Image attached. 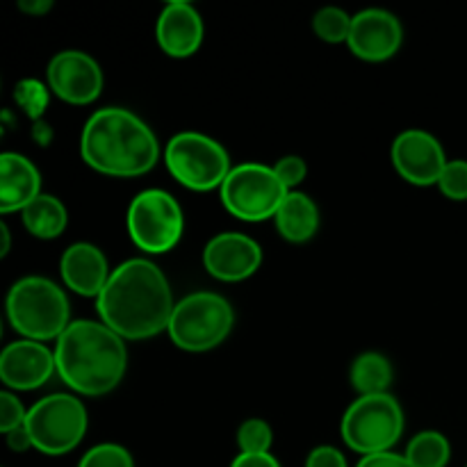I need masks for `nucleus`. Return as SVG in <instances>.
I'll use <instances>...</instances> for the list:
<instances>
[{"label": "nucleus", "mask_w": 467, "mask_h": 467, "mask_svg": "<svg viewBox=\"0 0 467 467\" xmlns=\"http://www.w3.org/2000/svg\"><path fill=\"white\" fill-rule=\"evenodd\" d=\"M78 467H135V461L126 447L117 442H100L82 456Z\"/></svg>", "instance_id": "obj_26"}, {"label": "nucleus", "mask_w": 467, "mask_h": 467, "mask_svg": "<svg viewBox=\"0 0 467 467\" xmlns=\"http://www.w3.org/2000/svg\"><path fill=\"white\" fill-rule=\"evenodd\" d=\"M356 467H413L406 461V456L395 454V451H383V454L363 456Z\"/></svg>", "instance_id": "obj_31"}, {"label": "nucleus", "mask_w": 467, "mask_h": 467, "mask_svg": "<svg viewBox=\"0 0 467 467\" xmlns=\"http://www.w3.org/2000/svg\"><path fill=\"white\" fill-rule=\"evenodd\" d=\"M7 319L23 340H59L71 324V306L62 287L46 276H23L9 287Z\"/></svg>", "instance_id": "obj_4"}, {"label": "nucleus", "mask_w": 467, "mask_h": 467, "mask_svg": "<svg viewBox=\"0 0 467 467\" xmlns=\"http://www.w3.org/2000/svg\"><path fill=\"white\" fill-rule=\"evenodd\" d=\"M263 265V249L244 233H219L205 244L203 267L217 281L240 283L254 276Z\"/></svg>", "instance_id": "obj_14"}, {"label": "nucleus", "mask_w": 467, "mask_h": 467, "mask_svg": "<svg viewBox=\"0 0 467 467\" xmlns=\"http://www.w3.org/2000/svg\"><path fill=\"white\" fill-rule=\"evenodd\" d=\"M89 427L85 404L76 395L53 392L27 409L26 429L36 451L62 456L76 450Z\"/></svg>", "instance_id": "obj_8"}, {"label": "nucleus", "mask_w": 467, "mask_h": 467, "mask_svg": "<svg viewBox=\"0 0 467 467\" xmlns=\"http://www.w3.org/2000/svg\"><path fill=\"white\" fill-rule=\"evenodd\" d=\"M404 41L401 21L388 9H363L351 21L349 46L351 53L363 62H386L395 57Z\"/></svg>", "instance_id": "obj_13"}, {"label": "nucleus", "mask_w": 467, "mask_h": 467, "mask_svg": "<svg viewBox=\"0 0 467 467\" xmlns=\"http://www.w3.org/2000/svg\"><path fill=\"white\" fill-rule=\"evenodd\" d=\"M392 164L406 182L415 187L438 185L447 162L442 144L427 130L410 128L392 141Z\"/></svg>", "instance_id": "obj_12"}, {"label": "nucleus", "mask_w": 467, "mask_h": 467, "mask_svg": "<svg viewBox=\"0 0 467 467\" xmlns=\"http://www.w3.org/2000/svg\"><path fill=\"white\" fill-rule=\"evenodd\" d=\"M342 441L360 456L390 451L404 433V410L390 395L358 397L342 415Z\"/></svg>", "instance_id": "obj_6"}, {"label": "nucleus", "mask_w": 467, "mask_h": 467, "mask_svg": "<svg viewBox=\"0 0 467 467\" xmlns=\"http://www.w3.org/2000/svg\"><path fill=\"white\" fill-rule=\"evenodd\" d=\"M57 377L73 392L103 397L123 381L128 369L126 340L94 319H76L55 345Z\"/></svg>", "instance_id": "obj_3"}, {"label": "nucleus", "mask_w": 467, "mask_h": 467, "mask_svg": "<svg viewBox=\"0 0 467 467\" xmlns=\"http://www.w3.org/2000/svg\"><path fill=\"white\" fill-rule=\"evenodd\" d=\"M27 420L26 406L12 390L0 392V431L7 436L14 429H21Z\"/></svg>", "instance_id": "obj_28"}, {"label": "nucleus", "mask_w": 467, "mask_h": 467, "mask_svg": "<svg viewBox=\"0 0 467 467\" xmlns=\"http://www.w3.org/2000/svg\"><path fill=\"white\" fill-rule=\"evenodd\" d=\"M231 467H281L274 454H240Z\"/></svg>", "instance_id": "obj_32"}, {"label": "nucleus", "mask_w": 467, "mask_h": 467, "mask_svg": "<svg viewBox=\"0 0 467 467\" xmlns=\"http://www.w3.org/2000/svg\"><path fill=\"white\" fill-rule=\"evenodd\" d=\"M50 91L64 103L89 105L103 91V71L89 53L62 50L55 55L46 68Z\"/></svg>", "instance_id": "obj_11"}, {"label": "nucleus", "mask_w": 467, "mask_h": 467, "mask_svg": "<svg viewBox=\"0 0 467 467\" xmlns=\"http://www.w3.org/2000/svg\"><path fill=\"white\" fill-rule=\"evenodd\" d=\"M41 194V173L32 160L21 153L0 155V213H23Z\"/></svg>", "instance_id": "obj_18"}, {"label": "nucleus", "mask_w": 467, "mask_h": 467, "mask_svg": "<svg viewBox=\"0 0 467 467\" xmlns=\"http://www.w3.org/2000/svg\"><path fill=\"white\" fill-rule=\"evenodd\" d=\"M164 164L169 173L192 192L222 190L233 169L228 150L213 137L194 130L178 132L167 141Z\"/></svg>", "instance_id": "obj_7"}, {"label": "nucleus", "mask_w": 467, "mask_h": 467, "mask_svg": "<svg viewBox=\"0 0 467 467\" xmlns=\"http://www.w3.org/2000/svg\"><path fill=\"white\" fill-rule=\"evenodd\" d=\"M274 445V429L269 422L260 418L244 420L237 429V447L240 454H272Z\"/></svg>", "instance_id": "obj_25"}, {"label": "nucleus", "mask_w": 467, "mask_h": 467, "mask_svg": "<svg viewBox=\"0 0 467 467\" xmlns=\"http://www.w3.org/2000/svg\"><path fill=\"white\" fill-rule=\"evenodd\" d=\"M173 304L171 285L155 263L132 258L109 274L96 299L100 322L123 340H149L169 331Z\"/></svg>", "instance_id": "obj_1"}, {"label": "nucleus", "mask_w": 467, "mask_h": 467, "mask_svg": "<svg viewBox=\"0 0 467 467\" xmlns=\"http://www.w3.org/2000/svg\"><path fill=\"white\" fill-rule=\"evenodd\" d=\"M23 226L36 240H55L67 231L68 214L62 201L53 194H41L21 213Z\"/></svg>", "instance_id": "obj_20"}, {"label": "nucleus", "mask_w": 467, "mask_h": 467, "mask_svg": "<svg viewBox=\"0 0 467 467\" xmlns=\"http://www.w3.org/2000/svg\"><path fill=\"white\" fill-rule=\"evenodd\" d=\"M64 285L80 296L99 299L109 281V265L103 251L89 242H76L68 246L59 263Z\"/></svg>", "instance_id": "obj_17"}, {"label": "nucleus", "mask_w": 467, "mask_h": 467, "mask_svg": "<svg viewBox=\"0 0 467 467\" xmlns=\"http://www.w3.org/2000/svg\"><path fill=\"white\" fill-rule=\"evenodd\" d=\"M404 456L413 467H447L451 459V447L442 433L422 431L409 442Z\"/></svg>", "instance_id": "obj_22"}, {"label": "nucleus", "mask_w": 467, "mask_h": 467, "mask_svg": "<svg viewBox=\"0 0 467 467\" xmlns=\"http://www.w3.org/2000/svg\"><path fill=\"white\" fill-rule=\"evenodd\" d=\"M438 187L447 199L467 201V160H450Z\"/></svg>", "instance_id": "obj_27"}, {"label": "nucleus", "mask_w": 467, "mask_h": 467, "mask_svg": "<svg viewBox=\"0 0 467 467\" xmlns=\"http://www.w3.org/2000/svg\"><path fill=\"white\" fill-rule=\"evenodd\" d=\"M306 467H349L347 465V456L342 454L337 447L322 445L315 447L306 459Z\"/></svg>", "instance_id": "obj_30"}, {"label": "nucleus", "mask_w": 467, "mask_h": 467, "mask_svg": "<svg viewBox=\"0 0 467 467\" xmlns=\"http://www.w3.org/2000/svg\"><path fill=\"white\" fill-rule=\"evenodd\" d=\"M87 167L103 176L137 178L160 160V141L144 119L126 108H103L87 119L80 135Z\"/></svg>", "instance_id": "obj_2"}, {"label": "nucleus", "mask_w": 467, "mask_h": 467, "mask_svg": "<svg viewBox=\"0 0 467 467\" xmlns=\"http://www.w3.org/2000/svg\"><path fill=\"white\" fill-rule=\"evenodd\" d=\"M0 233H3V249H0V255H7L9 254V244H12V235H9V226L7 222L0 223Z\"/></svg>", "instance_id": "obj_36"}, {"label": "nucleus", "mask_w": 467, "mask_h": 467, "mask_svg": "<svg viewBox=\"0 0 467 467\" xmlns=\"http://www.w3.org/2000/svg\"><path fill=\"white\" fill-rule=\"evenodd\" d=\"M205 26L199 9L185 0L164 5L155 23V39L160 50L173 59L192 57L203 44Z\"/></svg>", "instance_id": "obj_16"}, {"label": "nucleus", "mask_w": 467, "mask_h": 467, "mask_svg": "<svg viewBox=\"0 0 467 467\" xmlns=\"http://www.w3.org/2000/svg\"><path fill=\"white\" fill-rule=\"evenodd\" d=\"M274 171H276L278 181L287 187V192H295L308 176V164L299 155H285L274 164Z\"/></svg>", "instance_id": "obj_29"}, {"label": "nucleus", "mask_w": 467, "mask_h": 467, "mask_svg": "<svg viewBox=\"0 0 467 467\" xmlns=\"http://www.w3.org/2000/svg\"><path fill=\"white\" fill-rule=\"evenodd\" d=\"M235 313L226 296L217 292H192L173 308L169 337L190 354L213 351L231 336Z\"/></svg>", "instance_id": "obj_5"}, {"label": "nucleus", "mask_w": 467, "mask_h": 467, "mask_svg": "<svg viewBox=\"0 0 467 467\" xmlns=\"http://www.w3.org/2000/svg\"><path fill=\"white\" fill-rule=\"evenodd\" d=\"M392 377H395V372H392L390 360L383 354H379V351H365V354H360L351 363L349 369V381L360 397L383 395V392H388Z\"/></svg>", "instance_id": "obj_21"}, {"label": "nucleus", "mask_w": 467, "mask_h": 467, "mask_svg": "<svg viewBox=\"0 0 467 467\" xmlns=\"http://www.w3.org/2000/svg\"><path fill=\"white\" fill-rule=\"evenodd\" d=\"M351 21L354 16L340 7H322L313 16V30L327 44H345L349 41Z\"/></svg>", "instance_id": "obj_24"}, {"label": "nucleus", "mask_w": 467, "mask_h": 467, "mask_svg": "<svg viewBox=\"0 0 467 467\" xmlns=\"http://www.w3.org/2000/svg\"><path fill=\"white\" fill-rule=\"evenodd\" d=\"M32 140L41 146H48L50 140H53V130H50V126L44 121V119L32 123Z\"/></svg>", "instance_id": "obj_35"}, {"label": "nucleus", "mask_w": 467, "mask_h": 467, "mask_svg": "<svg viewBox=\"0 0 467 467\" xmlns=\"http://www.w3.org/2000/svg\"><path fill=\"white\" fill-rule=\"evenodd\" d=\"M50 94H53L50 87L44 85L41 80H35V78H26V80H21L14 87V100H16L18 108L26 112V117L32 123L44 119L50 103Z\"/></svg>", "instance_id": "obj_23"}, {"label": "nucleus", "mask_w": 467, "mask_h": 467, "mask_svg": "<svg viewBox=\"0 0 467 467\" xmlns=\"http://www.w3.org/2000/svg\"><path fill=\"white\" fill-rule=\"evenodd\" d=\"M219 194L223 208L233 217L258 223L276 217L290 192L278 181L274 167L263 162H242L231 169Z\"/></svg>", "instance_id": "obj_10"}, {"label": "nucleus", "mask_w": 467, "mask_h": 467, "mask_svg": "<svg viewBox=\"0 0 467 467\" xmlns=\"http://www.w3.org/2000/svg\"><path fill=\"white\" fill-rule=\"evenodd\" d=\"M55 372V351H50L44 342L16 340L0 354V379L7 390H36L46 386Z\"/></svg>", "instance_id": "obj_15"}, {"label": "nucleus", "mask_w": 467, "mask_h": 467, "mask_svg": "<svg viewBox=\"0 0 467 467\" xmlns=\"http://www.w3.org/2000/svg\"><path fill=\"white\" fill-rule=\"evenodd\" d=\"M128 235L132 244L150 255L167 254L185 233V214L176 196L169 192L144 190L130 201L126 214Z\"/></svg>", "instance_id": "obj_9"}, {"label": "nucleus", "mask_w": 467, "mask_h": 467, "mask_svg": "<svg viewBox=\"0 0 467 467\" xmlns=\"http://www.w3.org/2000/svg\"><path fill=\"white\" fill-rule=\"evenodd\" d=\"M274 222L283 240L292 244H306L319 231V208L308 194L295 190L285 196Z\"/></svg>", "instance_id": "obj_19"}, {"label": "nucleus", "mask_w": 467, "mask_h": 467, "mask_svg": "<svg viewBox=\"0 0 467 467\" xmlns=\"http://www.w3.org/2000/svg\"><path fill=\"white\" fill-rule=\"evenodd\" d=\"M18 9L30 14V16H44V14H48L53 9V3L50 0H21Z\"/></svg>", "instance_id": "obj_34"}, {"label": "nucleus", "mask_w": 467, "mask_h": 467, "mask_svg": "<svg viewBox=\"0 0 467 467\" xmlns=\"http://www.w3.org/2000/svg\"><path fill=\"white\" fill-rule=\"evenodd\" d=\"M7 445L12 451H27V450H35V445H32V438L30 433H27L26 424H23L21 429H14L12 433H7Z\"/></svg>", "instance_id": "obj_33"}]
</instances>
